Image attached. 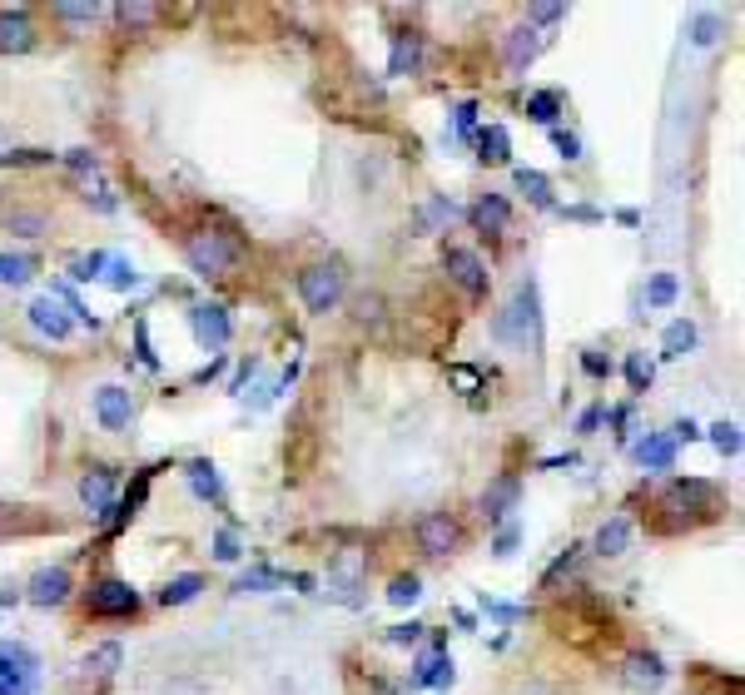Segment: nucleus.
<instances>
[{"label":"nucleus","instance_id":"1","mask_svg":"<svg viewBox=\"0 0 745 695\" xmlns=\"http://www.w3.org/2000/svg\"><path fill=\"white\" fill-rule=\"evenodd\" d=\"M184 259L199 278H229L244 264V239L224 224H204V229L184 234Z\"/></svg>","mask_w":745,"mask_h":695},{"label":"nucleus","instance_id":"2","mask_svg":"<svg viewBox=\"0 0 745 695\" xmlns=\"http://www.w3.org/2000/svg\"><path fill=\"white\" fill-rule=\"evenodd\" d=\"M492 338L497 343H512V348H537L542 343V293H537V278H522L512 303L492 313Z\"/></svg>","mask_w":745,"mask_h":695},{"label":"nucleus","instance_id":"3","mask_svg":"<svg viewBox=\"0 0 745 695\" xmlns=\"http://www.w3.org/2000/svg\"><path fill=\"white\" fill-rule=\"evenodd\" d=\"M661 512H676V522H671V527H696V522H716V517L726 512V497H721V487H716V482L681 477V482H671V487H666Z\"/></svg>","mask_w":745,"mask_h":695},{"label":"nucleus","instance_id":"4","mask_svg":"<svg viewBox=\"0 0 745 695\" xmlns=\"http://www.w3.org/2000/svg\"><path fill=\"white\" fill-rule=\"evenodd\" d=\"M298 298H303V308L308 313H333L338 303H343V293H348V274H343V264H308V269H298L294 278Z\"/></svg>","mask_w":745,"mask_h":695},{"label":"nucleus","instance_id":"5","mask_svg":"<svg viewBox=\"0 0 745 695\" xmlns=\"http://www.w3.org/2000/svg\"><path fill=\"white\" fill-rule=\"evenodd\" d=\"M85 611L95 621H120V616H135L140 611V591L120 576H100L90 591H85Z\"/></svg>","mask_w":745,"mask_h":695},{"label":"nucleus","instance_id":"6","mask_svg":"<svg viewBox=\"0 0 745 695\" xmlns=\"http://www.w3.org/2000/svg\"><path fill=\"white\" fill-rule=\"evenodd\" d=\"M443 269L447 278L472 298V303H482L487 298V288H492V274H487V264L472 254V249H462V244H452V249H443Z\"/></svg>","mask_w":745,"mask_h":695},{"label":"nucleus","instance_id":"7","mask_svg":"<svg viewBox=\"0 0 745 695\" xmlns=\"http://www.w3.org/2000/svg\"><path fill=\"white\" fill-rule=\"evenodd\" d=\"M413 537H418V552L423 556H452L462 547V527H457L452 512H428V517H418Z\"/></svg>","mask_w":745,"mask_h":695},{"label":"nucleus","instance_id":"8","mask_svg":"<svg viewBox=\"0 0 745 695\" xmlns=\"http://www.w3.org/2000/svg\"><path fill=\"white\" fill-rule=\"evenodd\" d=\"M35 676H40V666H35V656L25 651V646H5L0 641V695H25L35 686Z\"/></svg>","mask_w":745,"mask_h":695},{"label":"nucleus","instance_id":"9","mask_svg":"<svg viewBox=\"0 0 745 695\" xmlns=\"http://www.w3.org/2000/svg\"><path fill=\"white\" fill-rule=\"evenodd\" d=\"M95 417H100L105 432H130V422H135V398H130V388H120V383L95 388Z\"/></svg>","mask_w":745,"mask_h":695},{"label":"nucleus","instance_id":"10","mask_svg":"<svg viewBox=\"0 0 745 695\" xmlns=\"http://www.w3.org/2000/svg\"><path fill=\"white\" fill-rule=\"evenodd\" d=\"M25 318H30V328L40 333V338H50V343H65L70 333H75V318L65 313V303L50 293V298H35L30 308H25Z\"/></svg>","mask_w":745,"mask_h":695},{"label":"nucleus","instance_id":"11","mask_svg":"<svg viewBox=\"0 0 745 695\" xmlns=\"http://www.w3.org/2000/svg\"><path fill=\"white\" fill-rule=\"evenodd\" d=\"M70 591H75L70 566H40V571L30 576V586H25V601H30V606H65Z\"/></svg>","mask_w":745,"mask_h":695},{"label":"nucleus","instance_id":"12","mask_svg":"<svg viewBox=\"0 0 745 695\" xmlns=\"http://www.w3.org/2000/svg\"><path fill=\"white\" fill-rule=\"evenodd\" d=\"M666 661L656 656V651H631L626 661H621V681L631 686V691H641V695H651V691H661L666 686Z\"/></svg>","mask_w":745,"mask_h":695},{"label":"nucleus","instance_id":"13","mask_svg":"<svg viewBox=\"0 0 745 695\" xmlns=\"http://www.w3.org/2000/svg\"><path fill=\"white\" fill-rule=\"evenodd\" d=\"M40 45V35H35V20H30V10H0V55H30Z\"/></svg>","mask_w":745,"mask_h":695},{"label":"nucleus","instance_id":"14","mask_svg":"<svg viewBox=\"0 0 745 695\" xmlns=\"http://www.w3.org/2000/svg\"><path fill=\"white\" fill-rule=\"evenodd\" d=\"M542 45H547V35H542V30H532V25L507 30V40H502V60H507V70H512V75H522V70L542 55Z\"/></svg>","mask_w":745,"mask_h":695},{"label":"nucleus","instance_id":"15","mask_svg":"<svg viewBox=\"0 0 745 695\" xmlns=\"http://www.w3.org/2000/svg\"><path fill=\"white\" fill-rule=\"evenodd\" d=\"M189 318H194V333H199L204 348H224L234 338V323H229V308L224 303H199Z\"/></svg>","mask_w":745,"mask_h":695},{"label":"nucleus","instance_id":"16","mask_svg":"<svg viewBox=\"0 0 745 695\" xmlns=\"http://www.w3.org/2000/svg\"><path fill=\"white\" fill-rule=\"evenodd\" d=\"M80 502H85V512L105 517V512L115 507V472H110V467H90V472L80 477Z\"/></svg>","mask_w":745,"mask_h":695},{"label":"nucleus","instance_id":"17","mask_svg":"<svg viewBox=\"0 0 745 695\" xmlns=\"http://www.w3.org/2000/svg\"><path fill=\"white\" fill-rule=\"evenodd\" d=\"M517 502H522V477L507 472V477H497V482L482 492V517H487V522H507Z\"/></svg>","mask_w":745,"mask_h":695},{"label":"nucleus","instance_id":"18","mask_svg":"<svg viewBox=\"0 0 745 695\" xmlns=\"http://www.w3.org/2000/svg\"><path fill=\"white\" fill-rule=\"evenodd\" d=\"M467 219L477 224V234H507V229H512V204H507L502 194H482Z\"/></svg>","mask_w":745,"mask_h":695},{"label":"nucleus","instance_id":"19","mask_svg":"<svg viewBox=\"0 0 745 695\" xmlns=\"http://www.w3.org/2000/svg\"><path fill=\"white\" fill-rule=\"evenodd\" d=\"M592 552L601 556V561H616V556L631 552V517H611V522H601V527H596Z\"/></svg>","mask_w":745,"mask_h":695},{"label":"nucleus","instance_id":"20","mask_svg":"<svg viewBox=\"0 0 745 695\" xmlns=\"http://www.w3.org/2000/svg\"><path fill=\"white\" fill-rule=\"evenodd\" d=\"M457 676H452V656L447 651H428L413 671V691H447Z\"/></svg>","mask_w":745,"mask_h":695},{"label":"nucleus","instance_id":"21","mask_svg":"<svg viewBox=\"0 0 745 695\" xmlns=\"http://www.w3.org/2000/svg\"><path fill=\"white\" fill-rule=\"evenodd\" d=\"M636 462H641L646 472H671V462H676V442L661 437V432H651V437L636 442Z\"/></svg>","mask_w":745,"mask_h":695},{"label":"nucleus","instance_id":"22","mask_svg":"<svg viewBox=\"0 0 745 695\" xmlns=\"http://www.w3.org/2000/svg\"><path fill=\"white\" fill-rule=\"evenodd\" d=\"M120 666H125V646H120V641H100V646L85 651V661H80V671H85V676H100V681H110Z\"/></svg>","mask_w":745,"mask_h":695},{"label":"nucleus","instance_id":"23","mask_svg":"<svg viewBox=\"0 0 745 695\" xmlns=\"http://www.w3.org/2000/svg\"><path fill=\"white\" fill-rule=\"evenodd\" d=\"M418 65H423V40H418L413 30H403V35L393 40V60H388V75H418Z\"/></svg>","mask_w":745,"mask_h":695},{"label":"nucleus","instance_id":"24","mask_svg":"<svg viewBox=\"0 0 745 695\" xmlns=\"http://www.w3.org/2000/svg\"><path fill=\"white\" fill-rule=\"evenodd\" d=\"M696 343H701L696 323H691V318H676V323L661 333V358H686V353H696Z\"/></svg>","mask_w":745,"mask_h":695},{"label":"nucleus","instance_id":"25","mask_svg":"<svg viewBox=\"0 0 745 695\" xmlns=\"http://www.w3.org/2000/svg\"><path fill=\"white\" fill-rule=\"evenodd\" d=\"M199 591H204V576H199V571H184V576L164 581V591H159V606H189Z\"/></svg>","mask_w":745,"mask_h":695},{"label":"nucleus","instance_id":"26","mask_svg":"<svg viewBox=\"0 0 745 695\" xmlns=\"http://www.w3.org/2000/svg\"><path fill=\"white\" fill-rule=\"evenodd\" d=\"M477 149H482V154H477L482 164H507V159H512V135H507L502 125H487V130L477 135Z\"/></svg>","mask_w":745,"mask_h":695},{"label":"nucleus","instance_id":"27","mask_svg":"<svg viewBox=\"0 0 745 695\" xmlns=\"http://www.w3.org/2000/svg\"><path fill=\"white\" fill-rule=\"evenodd\" d=\"M189 487H194L204 502H224V482H219L214 462H189Z\"/></svg>","mask_w":745,"mask_h":695},{"label":"nucleus","instance_id":"28","mask_svg":"<svg viewBox=\"0 0 745 695\" xmlns=\"http://www.w3.org/2000/svg\"><path fill=\"white\" fill-rule=\"evenodd\" d=\"M452 219H457V204L443 199V194H433V199L423 204V214H418V234H438V229L452 224Z\"/></svg>","mask_w":745,"mask_h":695},{"label":"nucleus","instance_id":"29","mask_svg":"<svg viewBox=\"0 0 745 695\" xmlns=\"http://www.w3.org/2000/svg\"><path fill=\"white\" fill-rule=\"evenodd\" d=\"M557 115H562V90H537V95L527 100V120L557 125Z\"/></svg>","mask_w":745,"mask_h":695},{"label":"nucleus","instance_id":"30","mask_svg":"<svg viewBox=\"0 0 745 695\" xmlns=\"http://www.w3.org/2000/svg\"><path fill=\"white\" fill-rule=\"evenodd\" d=\"M517 189H522L532 204L552 209V179H547V174H537V169H517Z\"/></svg>","mask_w":745,"mask_h":695},{"label":"nucleus","instance_id":"31","mask_svg":"<svg viewBox=\"0 0 745 695\" xmlns=\"http://www.w3.org/2000/svg\"><path fill=\"white\" fill-rule=\"evenodd\" d=\"M418 596H423V581H418L413 571L388 581V606H398V611H403V606H418Z\"/></svg>","mask_w":745,"mask_h":695},{"label":"nucleus","instance_id":"32","mask_svg":"<svg viewBox=\"0 0 745 695\" xmlns=\"http://www.w3.org/2000/svg\"><path fill=\"white\" fill-rule=\"evenodd\" d=\"M676 293H681L676 274H651V283H646V303H651V308H671Z\"/></svg>","mask_w":745,"mask_h":695},{"label":"nucleus","instance_id":"33","mask_svg":"<svg viewBox=\"0 0 745 695\" xmlns=\"http://www.w3.org/2000/svg\"><path fill=\"white\" fill-rule=\"evenodd\" d=\"M105 269H110V274H100V278H105L110 288H120V293H125V288H140V269H135L130 259H115V254H110Z\"/></svg>","mask_w":745,"mask_h":695},{"label":"nucleus","instance_id":"34","mask_svg":"<svg viewBox=\"0 0 745 695\" xmlns=\"http://www.w3.org/2000/svg\"><path fill=\"white\" fill-rule=\"evenodd\" d=\"M279 581H284L279 571H269V566H259V571H249V576H239V581H234V591H239V596H249V591H274Z\"/></svg>","mask_w":745,"mask_h":695},{"label":"nucleus","instance_id":"35","mask_svg":"<svg viewBox=\"0 0 745 695\" xmlns=\"http://www.w3.org/2000/svg\"><path fill=\"white\" fill-rule=\"evenodd\" d=\"M0 278H5V283H15V288H20V283H30V278H35V259H30V254H20V259H10V254H5V259H0Z\"/></svg>","mask_w":745,"mask_h":695},{"label":"nucleus","instance_id":"36","mask_svg":"<svg viewBox=\"0 0 745 695\" xmlns=\"http://www.w3.org/2000/svg\"><path fill=\"white\" fill-rule=\"evenodd\" d=\"M711 442H716L721 457H736V452H741V427H736V422H716V427H711Z\"/></svg>","mask_w":745,"mask_h":695},{"label":"nucleus","instance_id":"37","mask_svg":"<svg viewBox=\"0 0 745 695\" xmlns=\"http://www.w3.org/2000/svg\"><path fill=\"white\" fill-rule=\"evenodd\" d=\"M626 378H631V388H636V393H646V388H651V378H656V368H651L641 353H631V358H626Z\"/></svg>","mask_w":745,"mask_h":695},{"label":"nucleus","instance_id":"38","mask_svg":"<svg viewBox=\"0 0 745 695\" xmlns=\"http://www.w3.org/2000/svg\"><path fill=\"white\" fill-rule=\"evenodd\" d=\"M55 20H70V25H95V20H100V5H55Z\"/></svg>","mask_w":745,"mask_h":695},{"label":"nucleus","instance_id":"39","mask_svg":"<svg viewBox=\"0 0 745 695\" xmlns=\"http://www.w3.org/2000/svg\"><path fill=\"white\" fill-rule=\"evenodd\" d=\"M447 378H452L462 393H477V388H482V373H477V368H467V363H452V368H447Z\"/></svg>","mask_w":745,"mask_h":695},{"label":"nucleus","instance_id":"40","mask_svg":"<svg viewBox=\"0 0 745 695\" xmlns=\"http://www.w3.org/2000/svg\"><path fill=\"white\" fill-rule=\"evenodd\" d=\"M115 15H120L125 25H154V20H159V10H154V5H120Z\"/></svg>","mask_w":745,"mask_h":695},{"label":"nucleus","instance_id":"41","mask_svg":"<svg viewBox=\"0 0 745 695\" xmlns=\"http://www.w3.org/2000/svg\"><path fill=\"white\" fill-rule=\"evenodd\" d=\"M527 20H532V30L537 25H557V20H567V5H532Z\"/></svg>","mask_w":745,"mask_h":695},{"label":"nucleus","instance_id":"42","mask_svg":"<svg viewBox=\"0 0 745 695\" xmlns=\"http://www.w3.org/2000/svg\"><path fill=\"white\" fill-rule=\"evenodd\" d=\"M517 542H522V527H517V522H507V527L497 532L492 552H497V556H512V552H517Z\"/></svg>","mask_w":745,"mask_h":695},{"label":"nucleus","instance_id":"43","mask_svg":"<svg viewBox=\"0 0 745 695\" xmlns=\"http://www.w3.org/2000/svg\"><path fill=\"white\" fill-rule=\"evenodd\" d=\"M65 164H70L75 174H100V159H95L90 149H70V154H65Z\"/></svg>","mask_w":745,"mask_h":695},{"label":"nucleus","instance_id":"44","mask_svg":"<svg viewBox=\"0 0 745 695\" xmlns=\"http://www.w3.org/2000/svg\"><path fill=\"white\" fill-rule=\"evenodd\" d=\"M10 229L25 234V239H35V234L45 229V214H10Z\"/></svg>","mask_w":745,"mask_h":695},{"label":"nucleus","instance_id":"45","mask_svg":"<svg viewBox=\"0 0 745 695\" xmlns=\"http://www.w3.org/2000/svg\"><path fill=\"white\" fill-rule=\"evenodd\" d=\"M50 159H55V154H45V149H15V154L5 149V154H0V164H50Z\"/></svg>","mask_w":745,"mask_h":695},{"label":"nucleus","instance_id":"46","mask_svg":"<svg viewBox=\"0 0 745 695\" xmlns=\"http://www.w3.org/2000/svg\"><path fill=\"white\" fill-rule=\"evenodd\" d=\"M105 259H110V254H90V259H80V264L70 269V278H80V283H90V278H100V269H105Z\"/></svg>","mask_w":745,"mask_h":695},{"label":"nucleus","instance_id":"47","mask_svg":"<svg viewBox=\"0 0 745 695\" xmlns=\"http://www.w3.org/2000/svg\"><path fill=\"white\" fill-rule=\"evenodd\" d=\"M423 631H428V626H418V621H408V626H393V631H388V646H413Z\"/></svg>","mask_w":745,"mask_h":695},{"label":"nucleus","instance_id":"48","mask_svg":"<svg viewBox=\"0 0 745 695\" xmlns=\"http://www.w3.org/2000/svg\"><path fill=\"white\" fill-rule=\"evenodd\" d=\"M214 556H219V561H239V537H234V532H219V537H214Z\"/></svg>","mask_w":745,"mask_h":695},{"label":"nucleus","instance_id":"49","mask_svg":"<svg viewBox=\"0 0 745 695\" xmlns=\"http://www.w3.org/2000/svg\"><path fill=\"white\" fill-rule=\"evenodd\" d=\"M353 308H358V318H363V323H378V318H383V298H358Z\"/></svg>","mask_w":745,"mask_h":695},{"label":"nucleus","instance_id":"50","mask_svg":"<svg viewBox=\"0 0 745 695\" xmlns=\"http://www.w3.org/2000/svg\"><path fill=\"white\" fill-rule=\"evenodd\" d=\"M552 139H557V149L567 154V159H582V139L567 135V130H552Z\"/></svg>","mask_w":745,"mask_h":695},{"label":"nucleus","instance_id":"51","mask_svg":"<svg viewBox=\"0 0 745 695\" xmlns=\"http://www.w3.org/2000/svg\"><path fill=\"white\" fill-rule=\"evenodd\" d=\"M582 368H587L592 378H606V373H611V363H606L601 353H582Z\"/></svg>","mask_w":745,"mask_h":695},{"label":"nucleus","instance_id":"52","mask_svg":"<svg viewBox=\"0 0 745 695\" xmlns=\"http://www.w3.org/2000/svg\"><path fill=\"white\" fill-rule=\"evenodd\" d=\"M691 40H696V45H711V40H716V20H711V15L696 20V35H691Z\"/></svg>","mask_w":745,"mask_h":695},{"label":"nucleus","instance_id":"53","mask_svg":"<svg viewBox=\"0 0 745 695\" xmlns=\"http://www.w3.org/2000/svg\"><path fill=\"white\" fill-rule=\"evenodd\" d=\"M696 437H701V432H696V422L686 417V422H676V437H671V442H696Z\"/></svg>","mask_w":745,"mask_h":695},{"label":"nucleus","instance_id":"54","mask_svg":"<svg viewBox=\"0 0 745 695\" xmlns=\"http://www.w3.org/2000/svg\"><path fill=\"white\" fill-rule=\"evenodd\" d=\"M140 363H145V368H154V363H159V358L149 353V333H145V323H140Z\"/></svg>","mask_w":745,"mask_h":695},{"label":"nucleus","instance_id":"55","mask_svg":"<svg viewBox=\"0 0 745 695\" xmlns=\"http://www.w3.org/2000/svg\"><path fill=\"white\" fill-rule=\"evenodd\" d=\"M596 422H601V408H587V413H582V422H577V427H582V432H592Z\"/></svg>","mask_w":745,"mask_h":695}]
</instances>
